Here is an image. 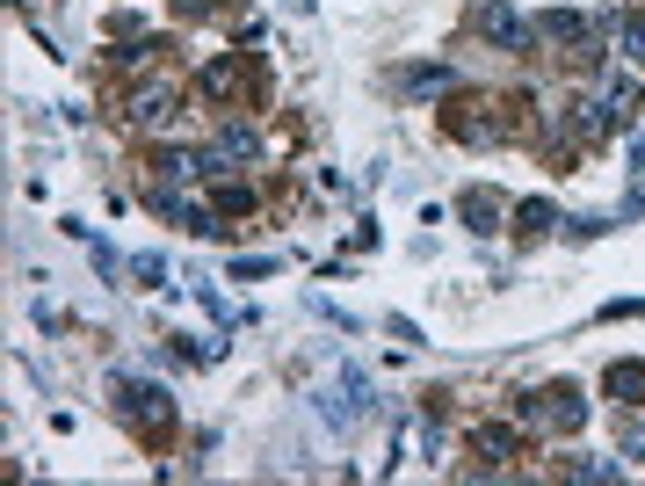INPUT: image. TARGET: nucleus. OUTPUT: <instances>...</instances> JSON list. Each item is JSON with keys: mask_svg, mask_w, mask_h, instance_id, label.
<instances>
[{"mask_svg": "<svg viewBox=\"0 0 645 486\" xmlns=\"http://www.w3.org/2000/svg\"><path fill=\"white\" fill-rule=\"evenodd\" d=\"M464 218H471V233H493V226H501V196H493V190H471L464 196Z\"/></svg>", "mask_w": 645, "mask_h": 486, "instance_id": "nucleus-6", "label": "nucleus"}, {"mask_svg": "<svg viewBox=\"0 0 645 486\" xmlns=\"http://www.w3.org/2000/svg\"><path fill=\"white\" fill-rule=\"evenodd\" d=\"M131 277H145V283H160V277H167V261H160V255H139V261H131Z\"/></svg>", "mask_w": 645, "mask_h": 486, "instance_id": "nucleus-10", "label": "nucleus"}, {"mask_svg": "<svg viewBox=\"0 0 645 486\" xmlns=\"http://www.w3.org/2000/svg\"><path fill=\"white\" fill-rule=\"evenodd\" d=\"M254 153H262V139H254L247 123H226V131H218V145H210V168H218V160H254Z\"/></svg>", "mask_w": 645, "mask_h": 486, "instance_id": "nucleus-4", "label": "nucleus"}, {"mask_svg": "<svg viewBox=\"0 0 645 486\" xmlns=\"http://www.w3.org/2000/svg\"><path fill=\"white\" fill-rule=\"evenodd\" d=\"M544 36H558V44H588V22L566 15V8H551V15H544Z\"/></svg>", "mask_w": 645, "mask_h": 486, "instance_id": "nucleus-7", "label": "nucleus"}, {"mask_svg": "<svg viewBox=\"0 0 645 486\" xmlns=\"http://www.w3.org/2000/svg\"><path fill=\"white\" fill-rule=\"evenodd\" d=\"M616 30H624V52H631V58H638V66H645V22L631 15V22H616Z\"/></svg>", "mask_w": 645, "mask_h": 486, "instance_id": "nucleus-9", "label": "nucleus"}, {"mask_svg": "<svg viewBox=\"0 0 645 486\" xmlns=\"http://www.w3.org/2000/svg\"><path fill=\"white\" fill-rule=\"evenodd\" d=\"M507 131V109L501 102H464L450 117V139H464V145H493Z\"/></svg>", "mask_w": 645, "mask_h": 486, "instance_id": "nucleus-1", "label": "nucleus"}, {"mask_svg": "<svg viewBox=\"0 0 645 486\" xmlns=\"http://www.w3.org/2000/svg\"><path fill=\"white\" fill-rule=\"evenodd\" d=\"M479 30H487V36H501V44H523V22L507 15V8H487V15H479Z\"/></svg>", "mask_w": 645, "mask_h": 486, "instance_id": "nucleus-8", "label": "nucleus"}, {"mask_svg": "<svg viewBox=\"0 0 645 486\" xmlns=\"http://www.w3.org/2000/svg\"><path fill=\"white\" fill-rule=\"evenodd\" d=\"M204 8H210V0H182V15H204Z\"/></svg>", "mask_w": 645, "mask_h": 486, "instance_id": "nucleus-11", "label": "nucleus"}, {"mask_svg": "<svg viewBox=\"0 0 645 486\" xmlns=\"http://www.w3.org/2000/svg\"><path fill=\"white\" fill-rule=\"evenodd\" d=\"M610 400L616 407H645V364H610Z\"/></svg>", "mask_w": 645, "mask_h": 486, "instance_id": "nucleus-3", "label": "nucleus"}, {"mask_svg": "<svg viewBox=\"0 0 645 486\" xmlns=\"http://www.w3.org/2000/svg\"><path fill=\"white\" fill-rule=\"evenodd\" d=\"M602 109H610V123H631V117H638V109H645L638 80H624V73H616V80H610V102H602Z\"/></svg>", "mask_w": 645, "mask_h": 486, "instance_id": "nucleus-5", "label": "nucleus"}, {"mask_svg": "<svg viewBox=\"0 0 645 486\" xmlns=\"http://www.w3.org/2000/svg\"><path fill=\"white\" fill-rule=\"evenodd\" d=\"M523 414H529V421H551V429H580V414H588V407H580L573 385H544V392L523 407Z\"/></svg>", "mask_w": 645, "mask_h": 486, "instance_id": "nucleus-2", "label": "nucleus"}]
</instances>
